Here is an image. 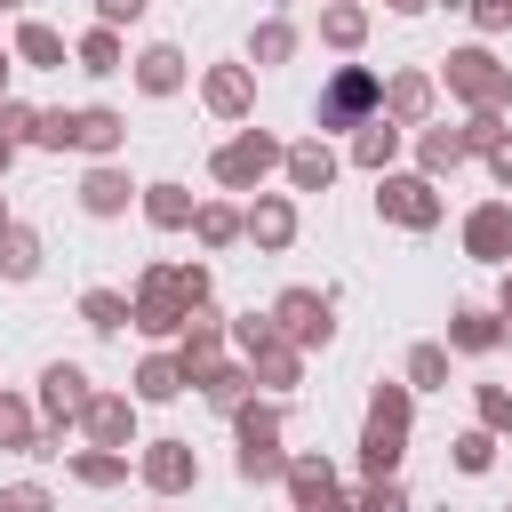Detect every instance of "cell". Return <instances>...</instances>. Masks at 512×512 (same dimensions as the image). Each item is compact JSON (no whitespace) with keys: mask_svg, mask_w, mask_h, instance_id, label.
Listing matches in <instances>:
<instances>
[{"mask_svg":"<svg viewBox=\"0 0 512 512\" xmlns=\"http://www.w3.org/2000/svg\"><path fill=\"white\" fill-rule=\"evenodd\" d=\"M400 440H408V392L384 384V392L368 400V432H360V464H368V480H392Z\"/></svg>","mask_w":512,"mask_h":512,"instance_id":"1","label":"cell"},{"mask_svg":"<svg viewBox=\"0 0 512 512\" xmlns=\"http://www.w3.org/2000/svg\"><path fill=\"white\" fill-rule=\"evenodd\" d=\"M448 88L464 96V104H480V112H496L504 96H512V72L488 56V48H456L448 56Z\"/></svg>","mask_w":512,"mask_h":512,"instance_id":"2","label":"cell"},{"mask_svg":"<svg viewBox=\"0 0 512 512\" xmlns=\"http://www.w3.org/2000/svg\"><path fill=\"white\" fill-rule=\"evenodd\" d=\"M288 456H280V416L272 408H240V480H280Z\"/></svg>","mask_w":512,"mask_h":512,"instance_id":"3","label":"cell"},{"mask_svg":"<svg viewBox=\"0 0 512 512\" xmlns=\"http://www.w3.org/2000/svg\"><path fill=\"white\" fill-rule=\"evenodd\" d=\"M280 160H288V152H280L272 136H256V128H248V136H232V144L216 152V184L256 192V184H264V168H280Z\"/></svg>","mask_w":512,"mask_h":512,"instance_id":"4","label":"cell"},{"mask_svg":"<svg viewBox=\"0 0 512 512\" xmlns=\"http://www.w3.org/2000/svg\"><path fill=\"white\" fill-rule=\"evenodd\" d=\"M184 320H192V304H184L176 272H152V280H144V296H136V328H144V336H176Z\"/></svg>","mask_w":512,"mask_h":512,"instance_id":"5","label":"cell"},{"mask_svg":"<svg viewBox=\"0 0 512 512\" xmlns=\"http://www.w3.org/2000/svg\"><path fill=\"white\" fill-rule=\"evenodd\" d=\"M376 208L392 216V224H440V192L424 184V176H384V192H376Z\"/></svg>","mask_w":512,"mask_h":512,"instance_id":"6","label":"cell"},{"mask_svg":"<svg viewBox=\"0 0 512 512\" xmlns=\"http://www.w3.org/2000/svg\"><path fill=\"white\" fill-rule=\"evenodd\" d=\"M272 320H280V336L288 344H328V296H312V288H288L280 304H272Z\"/></svg>","mask_w":512,"mask_h":512,"instance_id":"7","label":"cell"},{"mask_svg":"<svg viewBox=\"0 0 512 512\" xmlns=\"http://www.w3.org/2000/svg\"><path fill=\"white\" fill-rule=\"evenodd\" d=\"M368 104H384V80H368V72H336V88L320 96V128H352Z\"/></svg>","mask_w":512,"mask_h":512,"instance_id":"8","label":"cell"},{"mask_svg":"<svg viewBox=\"0 0 512 512\" xmlns=\"http://www.w3.org/2000/svg\"><path fill=\"white\" fill-rule=\"evenodd\" d=\"M280 480H288V496H296V512H352V504L336 496V472H328L320 456H296V464H288Z\"/></svg>","mask_w":512,"mask_h":512,"instance_id":"9","label":"cell"},{"mask_svg":"<svg viewBox=\"0 0 512 512\" xmlns=\"http://www.w3.org/2000/svg\"><path fill=\"white\" fill-rule=\"evenodd\" d=\"M464 248H472L480 264H504V256H512V208H504V200L472 208V216H464Z\"/></svg>","mask_w":512,"mask_h":512,"instance_id":"10","label":"cell"},{"mask_svg":"<svg viewBox=\"0 0 512 512\" xmlns=\"http://www.w3.org/2000/svg\"><path fill=\"white\" fill-rule=\"evenodd\" d=\"M88 400H96V392H88V376H80L72 360H56V368L40 376V408H48V424H64V416H88Z\"/></svg>","mask_w":512,"mask_h":512,"instance_id":"11","label":"cell"},{"mask_svg":"<svg viewBox=\"0 0 512 512\" xmlns=\"http://www.w3.org/2000/svg\"><path fill=\"white\" fill-rule=\"evenodd\" d=\"M192 472H200V464H192V448H184V440H152V448H144V480H152L160 496H184V488H192Z\"/></svg>","mask_w":512,"mask_h":512,"instance_id":"12","label":"cell"},{"mask_svg":"<svg viewBox=\"0 0 512 512\" xmlns=\"http://www.w3.org/2000/svg\"><path fill=\"white\" fill-rule=\"evenodd\" d=\"M248 240H256V248H288V240H296V208L264 192V200L248 208Z\"/></svg>","mask_w":512,"mask_h":512,"instance_id":"13","label":"cell"},{"mask_svg":"<svg viewBox=\"0 0 512 512\" xmlns=\"http://www.w3.org/2000/svg\"><path fill=\"white\" fill-rule=\"evenodd\" d=\"M136 80H144V96H176L184 88V56L176 48H144L136 56Z\"/></svg>","mask_w":512,"mask_h":512,"instance_id":"14","label":"cell"},{"mask_svg":"<svg viewBox=\"0 0 512 512\" xmlns=\"http://www.w3.org/2000/svg\"><path fill=\"white\" fill-rule=\"evenodd\" d=\"M120 136H128V120L104 112V104H96V112H72V144H80V152H112Z\"/></svg>","mask_w":512,"mask_h":512,"instance_id":"15","label":"cell"},{"mask_svg":"<svg viewBox=\"0 0 512 512\" xmlns=\"http://www.w3.org/2000/svg\"><path fill=\"white\" fill-rule=\"evenodd\" d=\"M80 208H88V216H120V208H128V176H120V168H88Z\"/></svg>","mask_w":512,"mask_h":512,"instance_id":"16","label":"cell"},{"mask_svg":"<svg viewBox=\"0 0 512 512\" xmlns=\"http://www.w3.org/2000/svg\"><path fill=\"white\" fill-rule=\"evenodd\" d=\"M144 216H152L160 232H176V224H192L200 208H192V192H184V184H144Z\"/></svg>","mask_w":512,"mask_h":512,"instance_id":"17","label":"cell"},{"mask_svg":"<svg viewBox=\"0 0 512 512\" xmlns=\"http://www.w3.org/2000/svg\"><path fill=\"white\" fill-rule=\"evenodd\" d=\"M184 384H192V376H184V360H176V352H152V360L136 368V392H144V400H176Z\"/></svg>","mask_w":512,"mask_h":512,"instance_id":"18","label":"cell"},{"mask_svg":"<svg viewBox=\"0 0 512 512\" xmlns=\"http://www.w3.org/2000/svg\"><path fill=\"white\" fill-rule=\"evenodd\" d=\"M424 112H432V80L400 72V80L384 88V120H424Z\"/></svg>","mask_w":512,"mask_h":512,"instance_id":"19","label":"cell"},{"mask_svg":"<svg viewBox=\"0 0 512 512\" xmlns=\"http://www.w3.org/2000/svg\"><path fill=\"white\" fill-rule=\"evenodd\" d=\"M448 344L456 352H488V344H504V320L496 312H456L448 320Z\"/></svg>","mask_w":512,"mask_h":512,"instance_id":"20","label":"cell"},{"mask_svg":"<svg viewBox=\"0 0 512 512\" xmlns=\"http://www.w3.org/2000/svg\"><path fill=\"white\" fill-rule=\"evenodd\" d=\"M88 432H96V448H128V432H136L128 400H88Z\"/></svg>","mask_w":512,"mask_h":512,"instance_id":"21","label":"cell"},{"mask_svg":"<svg viewBox=\"0 0 512 512\" xmlns=\"http://www.w3.org/2000/svg\"><path fill=\"white\" fill-rule=\"evenodd\" d=\"M0 272H8V280H32V272H40V240H32L24 224H0Z\"/></svg>","mask_w":512,"mask_h":512,"instance_id":"22","label":"cell"},{"mask_svg":"<svg viewBox=\"0 0 512 512\" xmlns=\"http://www.w3.org/2000/svg\"><path fill=\"white\" fill-rule=\"evenodd\" d=\"M208 112H224V120H240V112H248V72H240V64L208 72Z\"/></svg>","mask_w":512,"mask_h":512,"instance_id":"23","label":"cell"},{"mask_svg":"<svg viewBox=\"0 0 512 512\" xmlns=\"http://www.w3.org/2000/svg\"><path fill=\"white\" fill-rule=\"evenodd\" d=\"M288 176H296V192H320V184L336 176V152H328V144H296V152H288Z\"/></svg>","mask_w":512,"mask_h":512,"instance_id":"24","label":"cell"},{"mask_svg":"<svg viewBox=\"0 0 512 512\" xmlns=\"http://www.w3.org/2000/svg\"><path fill=\"white\" fill-rule=\"evenodd\" d=\"M392 152H400V128H392V120H368V128H360V144H352V160H360V168H384Z\"/></svg>","mask_w":512,"mask_h":512,"instance_id":"25","label":"cell"},{"mask_svg":"<svg viewBox=\"0 0 512 512\" xmlns=\"http://www.w3.org/2000/svg\"><path fill=\"white\" fill-rule=\"evenodd\" d=\"M80 320L112 336V328H120V320H136V312H128V296H112V288H88V296H80Z\"/></svg>","mask_w":512,"mask_h":512,"instance_id":"26","label":"cell"},{"mask_svg":"<svg viewBox=\"0 0 512 512\" xmlns=\"http://www.w3.org/2000/svg\"><path fill=\"white\" fill-rule=\"evenodd\" d=\"M72 472H80L88 488H112V480H128V456H120V448H88V456H72Z\"/></svg>","mask_w":512,"mask_h":512,"instance_id":"27","label":"cell"},{"mask_svg":"<svg viewBox=\"0 0 512 512\" xmlns=\"http://www.w3.org/2000/svg\"><path fill=\"white\" fill-rule=\"evenodd\" d=\"M80 72H120V32H112V24H96V32L80 40Z\"/></svg>","mask_w":512,"mask_h":512,"instance_id":"28","label":"cell"},{"mask_svg":"<svg viewBox=\"0 0 512 512\" xmlns=\"http://www.w3.org/2000/svg\"><path fill=\"white\" fill-rule=\"evenodd\" d=\"M16 56H24V64H64V40H56L48 24H24V32H16Z\"/></svg>","mask_w":512,"mask_h":512,"instance_id":"29","label":"cell"},{"mask_svg":"<svg viewBox=\"0 0 512 512\" xmlns=\"http://www.w3.org/2000/svg\"><path fill=\"white\" fill-rule=\"evenodd\" d=\"M464 152H472V136H464V128H432V136H424V168H456Z\"/></svg>","mask_w":512,"mask_h":512,"instance_id":"30","label":"cell"},{"mask_svg":"<svg viewBox=\"0 0 512 512\" xmlns=\"http://www.w3.org/2000/svg\"><path fill=\"white\" fill-rule=\"evenodd\" d=\"M320 32H328V40H336V48H352V40H360V32H368V16H360V8H352V0H344V8H328V16H320Z\"/></svg>","mask_w":512,"mask_h":512,"instance_id":"31","label":"cell"},{"mask_svg":"<svg viewBox=\"0 0 512 512\" xmlns=\"http://www.w3.org/2000/svg\"><path fill=\"white\" fill-rule=\"evenodd\" d=\"M408 376H416V384L432 392V384L448 376V344H416V352H408Z\"/></svg>","mask_w":512,"mask_h":512,"instance_id":"32","label":"cell"},{"mask_svg":"<svg viewBox=\"0 0 512 512\" xmlns=\"http://www.w3.org/2000/svg\"><path fill=\"white\" fill-rule=\"evenodd\" d=\"M192 224H200V240H208V248H224V240L240 232V216H232V208H200Z\"/></svg>","mask_w":512,"mask_h":512,"instance_id":"33","label":"cell"},{"mask_svg":"<svg viewBox=\"0 0 512 512\" xmlns=\"http://www.w3.org/2000/svg\"><path fill=\"white\" fill-rule=\"evenodd\" d=\"M480 424H488V432L512 424V392H504V384H480Z\"/></svg>","mask_w":512,"mask_h":512,"instance_id":"34","label":"cell"},{"mask_svg":"<svg viewBox=\"0 0 512 512\" xmlns=\"http://www.w3.org/2000/svg\"><path fill=\"white\" fill-rule=\"evenodd\" d=\"M456 464H464V472H488V464H496V440H488V432H464V440H456Z\"/></svg>","mask_w":512,"mask_h":512,"instance_id":"35","label":"cell"},{"mask_svg":"<svg viewBox=\"0 0 512 512\" xmlns=\"http://www.w3.org/2000/svg\"><path fill=\"white\" fill-rule=\"evenodd\" d=\"M288 48H296V32H288V24H264V32H256V64H280Z\"/></svg>","mask_w":512,"mask_h":512,"instance_id":"36","label":"cell"},{"mask_svg":"<svg viewBox=\"0 0 512 512\" xmlns=\"http://www.w3.org/2000/svg\"><path fill=\"white\" fill-rule=\"evenodd\" d=\"M352 512H408V496H400L392 480H368V496H360Z\"/></svg>","mask_w":512,"mask_h":512,"instance_id":"37","label":"cell"},{"mask_svg":"<svg viewBox=\"0 0 512 512\" xmlns=\"http://www.w3.org/2000/svg\"><path fill=\"white\" fill-rule=\"evenodd\" d=\"M32 120H40V112H24V104H8V96H0V136H8V144H16V136H32Z\"/></svg>","mask_w":512,"mask_h":512,"instance_id":"38","label":"cell"},{"mask_svg":"<svg viewBox=\"0 0 512 512\" xmlns=\"http://www.w3.org/2000/svg\"><path fill=\"white\" fill-rule=\"evenodd\" d=\"M472 24H480V32H504V24H512V0H472Z\"/></svg>","mask_w":512,"mask_h":512,"instance_id":"39","label":"cell"},{"mask_svg":"<svg viewBox=\"0 0 512 512\" xmlns=\"http://www.w3.org/2000/svg\"><path fill=\"white\" fill-rule=\"evenodd\" d=\"M0 512H48V496H40V488H8V496H0Z\"/></svg>","mask_w":512,"mask_h":512,"instance_id":"40","label":"cell"},{"mask_svg":"<svg viewBox=\"0 0 512 512\" xmlns=\"http://www.w3.org/2000/svg\"><path fill=\"white\" fill-rule=\"evenodd\" d=\"M488 168H496V184H512V144H504V136L488 144Z\"/></svg>","mask_w":512,"mask_h":512,"instance_id":"41","label":"cell"},{"mask_svg":"<svg viewBox=\"0 0 512 512\" xmlns=\"http://www.w3.org/2000/svg\"><path fill=\"white\" fill-rule=\"evenodd\" d=\"M136 8H144V0H96V16H104V24H128Z\"/></svg>","mask_w":512,"mask_h":512,"instance_id":"42","label":"cell"},{"mask_svg":"<svg viewBox=\"0 0 512 512\" xmlns=\"http://www.w3.org/2000/svg\"><path fill=\"white\" fill-rule=\"evenodd\" d=\"M504 336H512V280H504Z\"/></svg>","mask_w":512,"mask_h":512,"instance_id":"43","label":"cell"},{"mask_svg":"<svg viewBox=\"0 0 512 512\" xmlns=\"http://www.w3.org/2000/svg\"><path fill=\"white\" fill-rule=\"evenodd\" d=\"M8 152H16V144H8V136H0V168H8Z\"/></svg>","mask_w":512,"mask_h":512,"instance_id":"44","label":"cell"},{"mask_svg":"<svg viewBox=\"0 0 512 512\" xmlns=\"http://www.w3.org/2000/svg\"><path fill=\"white\" fill-rule=\"evenodd\" d=\"M392 8H424V0H392Z\"/></svg>","mask_w":512,"mask_h":512,"instance_id":"45","label":"cell"},{"mask_svg":"<svg viewBox=\"0 0 512 512\" xmlns=\"http://www.w3.org/2000/svg\"><path fill=\"white\" fill-rule=\"evenodd\" d=\"M0 8H24V0H0Z\"/></svg>","mask_w":512,"mask_h":512,"instance_id":"46","label":"cell"},{"mask_svg":"<svg viewBox=\"0 0 512 512\" xmlns=\"http://www.w3.org/2000/svg\"><path fill=\"white\" fill-rule=\"evenodd\" d=\"M0 80H8V64H0Z\"/></svg>","mask_w":512,"mask_h":512,"instance_id":"47","label":"cell"}]
</instances>
